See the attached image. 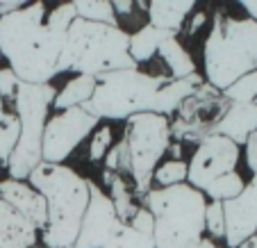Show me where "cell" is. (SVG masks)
<instances>
[{
  "label": "cell",
  "instance_id": "obj_10",
  "mask_svg": "<svg viewBox=\"0 0 257 248\" xmlns=\"http://www.w3.org/2000/svg\"><path fill=\"white\" fill-rule=\"evenodd\" d=\"M100 126L96 116L87 107H73L66 112H55L48 116L41 141V162L44 164H64L80 144L91 137V132Z\"/></svg>",
  "mask_w": 257,
  "mask_h": 248
},
{
  "label": "cell",
  "instance_id": "obj_15",
  "mask_svg": "<svg viewBox=\"0 0 257 248\" xmlns=\"http://www.w3.org/2000/svg\"><path fill=\"white\" fill-rule=\"evenodd\" d=\"M196 10H198V3L194 0H153L146 7V16H148V25L153 28L180 34L187 19Z\"/></svg>",
  "mask_w": 257,
  "mask_h": 248
},
{
  "label": "cell",
  "instance_id": "obj_39",
  "mask_svg": "<svg viewBox=\"0 0 257 248\" xmlns=\"http://www.w3.org/2000/svg\"><path fill=\"white\" fill-rule=\"evenodd\" d=\"M32 248H46V246H39V243H37V246H32Z\"/></svg>",
  "mask_w": 257,
  "mask_h": 248
},
{
  "label": "cell",
  "instance_id": "obj_2",
  "mask_svg": "<svg viewBox=\"0 0 257 248\" xmlns=\"http://www.w3.org/2000/svg\"><path fill=\"white\" fill-rule=\"evenodd\" d=\"M171 144L173 137L169 118L153 112L137 114L125 121L121 141H116L107 153L102 169L132 182L137 196L144 198L153 189L155 169L169 155Z\"/></svg>",
  "mask_w": 257,
  "mask_h": 248
},
{
  "label": "cell",
  "instance_id": "obj_8",
  "mask_svg": "<svg viewBox=\"0 0 257 248\" xmlns=\"http://www.w3.org/2000/svg\"><path fill=\"white\" fill-rule=\"evenodd\" d=\"M57 89L53 84H28L19 82L16 98L12 102L14 114L19 116L21 135L10 162H7V178L10 180H28L37 166L41 164V141L48 123V109L53 107Z\"/></svg>",
  "mask_w": 257,
  "mask_h": 248
},
{
  "label": "cell",
  "instance_id": "obj_27",
  "mask_svg": "<svg viewBox=\"0 0 257 248\" xmlns=\"http://www.w3.org/2000/svg\"><path fill=\"white\" fill-rule=\"evenodd\" d=\"M114 144H116L114 141V128L109 123H100L89 137V160L93 164H102V160L112 151Z\"/></svg>",
  "mask_w": 257,
  "mask_h": 248
},
{
  "label": "cell",
  "instance_id": "obj_6",
  "mask_svg": "<svg viewBox=\"0 0 257 248\" xmlns=\"http://www.w3.org/2000/svg\"><path fill=\"white\" fill-rule=\"evenodd\" d=\"M155 223V248H198L205 237L207 198L191 185L153 187L141 198Z\"/></svg>",
  "mask_w": 257,
  "mask_h": 248
},
{
  "label": "cell",
  "instance_id": "obj_4",
  "mask_svg": "<svg viewBox=\"0 0 257 248\" xmlns=\"http://www.w3.org/2000/svg\"><path fill=\"white\" fill-rule=\"evenodd\" d=\"M252 71H257V23L216 10L203 44V80L225 91Z\"/></svg>",
  "mask_w": 257,
  "mask_h": 248
},
{
  "label": "cell",
  "instance_id": "obj_14",
  "mask_svg": "<svg viewBox=\"0 0 257 248\" xmlns=\"http://www.w3.org/2000/svg\"><path fill=\"white\" fill-rule=\"evenodd\" d=\"M102 248H155L153 214L141 205L127 223L118 221Z\"/></svg>",
  "mask_w": 257,
  "mask_h": 248
},
{
  "label": "cell",
  "instance_id": "obj_7",
  "mask_svg": "<svg viewBox=\"0 0 257 248\" xmlns=\"http://www.w3.org/2000/svg\"><path fill=\"white\" fill-rule=\"evenodd\" d=\"M169 75H153L141 68H121L98 75L91 100L84 105L98 121H127L151 112L157 89Z\"/></svg>",
  "mask_w": 257,
  "mask_h": 248
},
{
  "label": "cell",
  "instance_id": "obj_34",
  "mask_svg": "<svg viewBox=\"0 0 257 248\" xmlns=\"http://www.w3.org/2000/svg\"><path fill=\"white\" fill-rule=\"evenodd\" d=\"M23 5H25L23 0H0V19H3V16L14 14V12H19Z\"/></svg>",
  "mask_w": 257,
  "mask_h": 248
},
{
  "label": "cell",
  "instance_id": "obj_5",
  "mask_svg": "<svg viewBox=\"0 0 257 248\" xmlns=\"http://www.w3.org/2000/svg\"><path fill=\"white\" fill-rule=\"evenodd\" d=\"M127 46L130 32H125L121 25H102L75 19L68 25L57 75L71 71L75 75L98 78L121 68H137Z\"/></svg>",
  "mask_w": 257,
  "mask_h": 248
},
{
  "label": "cell",
  "instance_id": "obj_20",
  "mask_svg": "<svg viewBox=\"0 0 257 248\" xmlns=\"http://www.w3.org/2000/svg\"><path fill=\"white\" fill-rule=\"evenodd\" d=\"M169 37H178L173 32H164V30H157L153 25H141L139 30L130 32V57L135 62L137 68H141V64H148L157 57V50L164 44Z\"/></svg>",
  "mask_w": 257,
  "mask_h": 248
},
{
  "label": "cell",
  "instance_id": "obj_24",
  "mask_svg": "<svg viewBox=\"0 0 257 248\" xmlns=\"http://www.w3.org/2000/svg\"><path fill=\"white\" fill-rule=\"evenodd\" d=\"M243 187H246L243 178L237 171H232V173H225L221 178H216L203 194H205V198L214 200V203H228V200H234L241 196Z\"/></svg>",
  "mask_w": 257,
  "mask_h": 248
},
{
  "label": "cell",
  "instance_id": "obj_32",
  "mask_svg": "<svg viewBox=\"0 0 257 248\" xmlns=\"http://www.w3.org/2000/svg\"><path fill=\"white\" fill-rule=\"evenodd\" d=\"M207 21H209V12H205V10H196L194 14L187 19V23H185V28H182V32L187 34V37H196V34L200 32V30L207 25Z\"/></svg>",
  "mask_w": 257,
  "mask_h": 248
},
{
  "label": "cell",
  "instance_id": "obj_22",
  "mask_svg": "<svg viewBox=\"0 0 257 248\" xmlns=\"http://www.w3.org/2000/svg\"><path fill=\"white\" fill-rule=\"evenodd\" d=\"M93 89H96V78H91V75H75V78L68 80L55 93L53 109L55 112H66V109H73V107H84L91 100Z\"/></svg>",
  "mask_w": 257,
  "mask_h": 248
},
{
  "label": "cell",
  "instance_id": "obj_31",
  "mask_svg": "<svg viewBox=\"0 0 257 248\" xmlns=\"http://www.w3.org/2000/svg\"><path fill=\"white\" fill-rule=\"evenodd\" d=\"M19 82L21 80L12 73L10 68H0V98L5 105H12L16 98V89H19Z\"/></svg>",
  "mask_w": 257,
  "mask_h": 248
},
{
  "label": "cell",
  "instance_id": "obj_16",
  "mask_svg": "<svg viewBox=\"0 0 257 248\" xmlns=\"http://www.w3.org/2000/svg\"><path fill=\"white\" fill-rule=\"evenodd\" d=\"M257 132V105H248V102H230L228 112L223 114L221 123L216 126L214 135H221L237 144L239 148L246 146V141L250 135Z\"/></svg>",
  "mask_w": 257,
  "mask_h": 248
},
{
  "label": "cell",
  "instance_id": "obj_28",
  "mask_svg": "<svg viewBox=\"0 0 257 248\" xmlns=\"http://www.w3.org/2000/svg\"><path fill=\"white\" fill-rule=\"evenodd\" d=\"M223 96L230 102H248V105H257V71L239 78L234 84H230L223 91Z\"/></svg>",
  "mask_w": 257,
  "mask_h": 248
},
{
  "label": "cell",
  "instance_id": "obj_18",
  "mask_svg": "<svg viewBox=\"0 0 257 248\" xmlns=\"http://www.w3.org/2000/svg\"><path fill=\"white\" fill-rule=\"evenodd\" d=\"M39 232L0 198V248H32Z\"/></svg>",
  "mask_w": 257,
  "mask_h": 248
},
{
  "label": "cell",
  "instance_id": "obj_26",
  "mask_svg": "<svg viewBox=\"0 0 257 248\" xmlns=\"http://www.w3.org/2000/svg\"><path fill=\"white\" fill-rule=\"evenodd\" d=\"M153 182H155L160 189L185 185V182H187V162L185 160H171V157H169V160H164L155 169Z\"/></svg>",
  "mask_w": 257,
  "mask_h": 248
},
{
  "label": "cell",
  "instance_id": "obj_9",
  "mask_svg": "<svg viewBox=\"0 0 257 248\" xmlns=\"http://www.w3.org/2000/svg\"><path fill=\"white\" fill-rule=\"evenodd\" d=\"M230 100L223 91L214 89L212 84L203 82L198 91L191 93L178 112L169 118L171 121V137L178 144H196L198 146L205 137L214 135L216 126L221 123L223 114L228 112Z\"/></svg>",
  "mask_w": 257,
  "mask_h": 248
},
{
  "label": "cell",
  "instance_id": "obj_29",
  "mask_svg": "<svg viewBox=\"0 0 257 248\" xmlns=\"http://www.w3.org/2000/svg\"><path fill=\"white\" fill-rule=\"evenodd\" d=\"M205 237L214 239V241H221L225 234V214H223V203H214L207 200V207H205Z\"/></svg>",
  "mask_w": 257,
  "mask_h": 248
},
{
  "label": "cell",
  "instance_id": "obj_3",
  "mask_svg": "<svg viewBox=\"0 0 257 248\" xmlns=\"http://www.w3.org/2000/svg\"><path fill=\"white\" fill-rule=\"evenodd\" d=\"M28 182L46 198L48 223L39 234L46 248H73L89 205V180L66 164H44L30 173Z\"/></svg>",
  "mask_w": 257,
  "mask_h": 248
},
{
  "label": "cell",
  "instance_id": "obj_25",
  "mask_svg": "<svg viewBox=\"0 0 257 248\" xmlns=\"http://www.w3.org/2000/svg\"><path fill=\"white\" fill-rule=\"evenodd\" d=\"M21 135V123L14 112L0 109V164L7 166Z\"/></svg>",
  "mask_w": 257,
  "mask_h": 248
},
{
  "label": "cell",
  "instance_id": "obj_21",
  "mask_svg": "<svg viewBox=\"0 0 257 248\" xmlns=\"http://www.w3.org/2000/svg\"><path fill=\"white\" fill-rule=\"evenodd\" d=\"M157 57L164 62L166 71H169V80H178V78H187V75L198 73L191 53L180 44L178 37H169V39L160 46Z\"/></svg>",
  "mask_w": 257,
  "mask_h": 248
},
{
  "label": "cell",
  "instance_id": "obj_17",
  "mask_svg": "<svg viewBox=\"0 0 257 248\" xmlns=\"http://www.w3.org/2000/svg\"><path fill=\"white\" fill-rule=\"evenodd\" d=\"M203 75L200 73H194V75H187V78H178V80H166L160 89H157L155 98H153V107L151 112L153 114H160V116H166L171 118L178 107L191 93L198 91V87L203 84Z\"/></svg>",
  "mask_w": 257,
  "mask_h": 248
},
{
  "label": "cell",
  "instance_id": "obj_11",
  "mask_svg": "<svg viewBox=\"0 0 257 248\" xmlns=\"http://www.w3.org/2000/svg\"><path fill=\"white\" fill-rule=\"evenodd\" d=\"M239 155H241V148L225 137H205L187 162V185L205 191L216 178L237 171Z\"/></svg>",
  "mask_w": 257,
  "mask_h": 248
},
{
  "label": "cell",
  "instance_id": "obj_30",
  "mask_svg": "<svg viewBox=\"0 0 257 248\" xmlns=\"http://www.w3.org/2000/svg\"><path fill=\"white\" fill-rule=\"evenodd\" d=\"M234 200H237L241 214L246 216V221L255 228V232H257V175H252L250 182H246L241 196L234 198Z\"/></svg>",
  "mask_w": 257,
  "mask_h": 248
},
{
  "label": "cell",
  "instance_id": "obj_33",
  "mask_svg": "<svg viewBox=\"0 0 257 248\" xmlns=\"http://www.w3.org/2000/svg\"><path fill=\"white\" fill-rule=\"evenodd\" d=\"M246 164H248V169L252 171V175H257V132L255 135H250V139L246 141Z\"/></svg>",
  "mask_w": 257,
  "mask_h": 248
},
{
  "label": "cell",
  "instance_id": "obj_36",
  "mask_svg": "<svg viewBox=\"0 0 257 248\" xmlns=\"http://www.w3.org/2000/svg\"><path fill=\"white\" fill-rule=\"evenodd\" d=\"M198 248H225V246H221L218 241H214V239H209V237H203L198 243Z\"/></svg>",
  "mask_w": 257,
  "mask_h": 248
},
{
  "label": "cell",
  "instance_id": "obj_12",
  "mask_svg": "<svg viewBox=\"0 0 257 248\" xmlns=\"http://www.w3.org/2000/svg\"><path fill=\"white\" fill-rule=\"evenodd\" d=\"M118 216L112 200L98 185L89 182V205L82 216L78 241L73 248H102L107 237L116 228Z\"/></svg>",
  "mask_w": 257,
  "mask_h": 248
},
{
  "label": "cell",
  "instance_id": "obj_19",
  "mask_svg": "<svg viewBox=\"0 0 257 248\" xmlns=\"http://www.w3.org/2000/svg\"><path fill=\"white\" fill-rule=\"evenodd\" d=\"M102 182H105V189L102 191L112 200L118 221L127 223V221L137 214V209L141 207V198L137 196L132 182H127L125 178L112 173V171H105V169H102Z\"/></svg>",
  "mask_w": 257,
  "mask_h": 248
},
{
  "label": "cell",
  "instance_id": "obj_13",
  "mask_svg": "<svg viewBox=\"0 0 257 248\" xmlns=\"http://www.w3.org/2000/svg\"><path fill=\"white\" fill-rule=\"evenodd\" d=\"M0 198L5 200L16 214H21L37 232H44L46 223H48V207H46V198L34 189L28 180H0Z\"/></svg>",
  "mask_w": 257,
  "mask_h": 248
},
{
  "label": "cell",
  "instance_id": "obj_23",
  "mask_svg": "<svg viewBox=\"0 0 257 248\" xmlns=\"http://www.w3.org/2000/svg\"><path fill=\"white\" fill-rule=\"evenodd\" d=\"M73 5H75V19L89 21V23L118 25L112 0H75Z\"/></svg>",
  "mask_w": 257,
  "mask_h": 248
},
{
  "label": "cell",
  "instance_id": "obj_1",
  "mask_svg": "<svg viewBox=\"0 0 257 248\" xmlns=\"http://www.w3.org/2000/svg\"><path fill=\"white\" fill-rule=\"evenodd\" d=\"M75 21V5L48 10L46 3H25L19 12L0 19V55L7 68L28 84H50L57 78L68 25Z\"/></svg>",
  "mask_w": 257,
  "mask_h": 248
},
{
  "label": "cell",
  "instance_id": "obj_38",
  "mask_svg": "<svg viewBox=\"0 0 257 248\" xmlns=\"http://www.w3.org/2000/svg\"><path fill=\"white\" fill-rule=\"evenodd\" d=\"M0 109H5V102H3V98H0Z\"/></svg>",
  "mask_w": 257,
  "mask_h": 248
},
{
  "label": "cell",
  "instance_id": "obj_37",
  "mask_svg": "<svg viewBox=\"0 0 257 248\" xmlns=\"http://www.w3.org/2000/svg\"><path fill=\"white\" fill-rule=\"evenodd\" d=\"M239 248H257V232L252 237H248L243 243H239Z\"/></svg>",
  "mask_w": 257,
  "mask_h": 248
},
{
  "label": "cell",
  "instance_id": "obj_35",
  "mask_svg": "<svg viewBox=\"0 0 257 248\" xmlns=\"http://www.w3.org/2000/svg\"><path fill=\"white\" fill-rule=\"evenodd\" d=\"M239 7L248 14L246 19H250V21H255L257 23V3H239Z\"/></svg>",
  "mask_w": 257,
  "mask_h": 248
}]
</instances>
